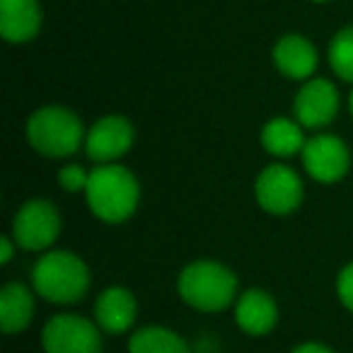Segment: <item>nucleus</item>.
I'll list each match as a JSON object with an SVG mask.
<instances>
[{"instance_id": "8", "label": "nucleus", "mask_w": 353, "mask_h": 353, "mask_svg": "<svg viewBox=\"0 0 353 353\" xmlns=\"http://www.w3.org/2000/svg\"><path fill=\"white\" fill-rule=\"evenodd\" d=\"M300 160L307 176L317 184H336L351 170V150L334 133H317L305 143Z\"/></svg>"}, {"instance_id": "23", "label": "nucleus", "mask_w": 353, "mask_h": 353, "mask_svg": "<svg viewBox=\"0 0 353 353\" xmlns=\"http://www.w3.org/2000/svg\"><path fill=\"white\" fill-rule=\"evenodd\" d=\"M348 112H351V119H353V90H351V94H348Z\"/></svg>"}, {"instance_id": "14", "label": "nucleus", "mask_w": 353, "mask_h": 353, "mask_svg": "<svg viewBox=\"0 0 353 353\" xmlns=\"http://www.w3.org/2000/svg\"><path fill=\"white\" fill-rule=\"evenodd\" d=\"M39 0H0V34L8 44H30L41 30Z\"/></svg>"}, {"instance_id": "3", "label": "nucleus", "mask_w": 353, "mask_h": 353, "mask_svg": "<svg viewBox=\"0 0 353 353\" xmlns=\"http://www.w3.org/2000/svg\"><path fill=\"white\" fill-rule=\"evenodd\" d=\"M90 283V266L70 250H49L32 266V288L51 305L80 303L88 295Z\"/></svg>"}, {"instance_id": "10", "label": "nucleus", "mask_w": 353, "mask_h": 353, "mask_svg": "<svg viewBox=\"0 0 353 353\" xmlns=\"http://www.w3.org/2000/svg\"><path fill=\"white\" fill-rule=\"evenodd\" d=\"M339 107L341 97L336 85L327 78H310L300 85L293 99V119H298L310 131H319L336 119Z\"/></svg>"}, {"instance_id": "5", "label": "nucleus", "mask_w": 353, "mask_h": 353, "mask_svg": "<svg viewBox=\"0 0 353 353\" xmlns=\"http://www.w3.org/2000/svg\"><path fill=\"white\" fill-rule=\"evenodd\" d=\"M63 230L61 211L46 199H30L17 208L10 235L25 252H49Z\"/></svg>"}, {"instance_id": "19", "label": "nucleus", "mask_w": 353, "mask_h": 353, "mask_svg": "<svg viewBox=\"0 0 353 353\" xmlns=\"http://www.w3.org/2000/svg\"><path fill=\"white\" fill-rule=\"evenodd\" d=\"M56 182L65 194H85L90 182V172L78 162H65L56 174Z\"/></svg>"}, {"instance_id": "1", "label": "nucleus", "mask_w": 353, "mask_h": 353, "mask_svg": "<svg viewBox=\"0 0 353 353\" xmlns=\"http://www.w3.org/2000/svg\"><path fill=\"white\" fill-rule=\"evenodd\" d=\"M85 201L97 221L121 225L131 221L141 206V182L121 162L94 165V170H90Z\"/></svg>"}, {"instance_id": "13", "label": "nucleus", "mask_w": 353, "mask_h": 353, "mask_svg": "<svg viewBox=\"0 0 353 353\" xmlns=\"http://www.w3.org/2000/svg\"><path fill=\"white\" fill-rule=\"evenodd\" d=\"M274 65L283 78L295 80V83H305V80L314 78V70L319 65L317 46L303 34H283L274 44L271 51Z\"/></svg>"}, {"instance_id": "12", "label": "nucleus", "mask_w": 353, "mask_h": 353, "mask_svg": "<svg viewBox=\"0 0 353 353\" xmlns=\"http://www.w3.org/2000/svg\"><path fill=\"white\" fill-rule=\"evenodd\" d=\"M235 322L247 336H266L279 324V303L274 295L264 288H247L240 290L235 305Z\"/></svg>"}, {"instance_id": "16", "label": "nucleus", "mask_w": 353, "mask_h": 353, "mask_svg": "<svg viewBox=\"0 0 353 353\" xmlns=\"http://www.w3.org/2000/svg\"><path fill=\"white\" fill-rule=\"evenodd\" d=\"M305 131H307V128H305L298 119L274 117L261 126L259 141H261V148H264L266 155L283 162V160H288V157L303 152L305 143H307Z\"/></svg>"}, {"instance_id": "11", "label": "nucleus", "mask_w": 353, "mask_h": 353, "mask_svg": "<svg viewBox=\"0 0 353 353\" xmlns=\"http://www.w3.org/2000/svg\"><path fill=\"white\" fill-rule=\"evenodd\" d=\"M92 319L109 336L128 334L138 319V300L126 285H107L94 300Z\"/></svg>"}, {"instance_id": "7", "label": "nucleus", "mask_w": 353, "mask_h": 353, "mask_svg": "<svg viewBox=\"0 0 353 353\" xmlns=\"http://www.w3.org/2000/svg\"><path fill=\"white\" fill-rule=\"evenodd\" d=\"M102 329L83 314H54L41 329L44 353H102Z\"/></svg>"}, {"instance_id": "15", "label": "nucleus", "mask_w": 353, "mask_h": 353, "mask_svg": "<svg viewBox=\"0 0 353 353\" xmlns=\"http://www.w3.org/2000/svg\"><path fill=\"white\" fill-rule=\"evenodd\" d=\"M37 293L32 285L12 281L0 288V327L8 336L22 334L34 319Z\"/></svg>"}, {"instance_id": "21", "label": "nucleus", "mask_w": 353, "mask_h": 353, "mask_svg": "<svg viewBox=\"0 0 353 353\" xmlns=\"http://www.w3.org/2000/svg\"><path fill=\"white\" fill-rule=\"evenodd\" d=\"M17 250H20V247H17V242H15V237H12V235L0 237V264H3V266L10 264Z\"/></svg>"}, {"instance_id": "24", "label": "nucleus", "mask_w": 353, "mask_h": 353, "mask_svg": "<svg viewBox=\"0 0 353 353\" xmlns=\"http://www.w3.org/2000/svg\"><path fill=\"white\" fill-rule=\"evenodd\" d=\"M310 3H319L322 6V3H329V0H310Z\"/></svg>"}, {"instance_id": "17", "label": "nucleus", "mask_w": 353, "mask_h": 353, "mask_svg": "<svg viewBox=\"0 0 353 353\" xmlns=\"http://www.w3.org/2000/svg\"><path fill=\"white\" fill-rule=\"evenodd\" d=\"M128 353H194V348L176 329L165 324H148L131 332Z\"/></svg>"}, {"instance_id": "6", "label": "nucleus", "mask_w": 353, "mask_h": 353, "mask_svg": "<svg viewBox=\"0 0 353 353\" xmlns=\"http://www.w3.org/2000/svg\"><path fill=\"white\" fill-rule=\"evenodd\" d=\"M254 199L261 211L269 216H290L298 211L305 199L303 176L285 162H271L256 174Z\"/></svg>"}, {"instance_id": "18", "label": "nucleus", "mask_w": 353, "mask_h": 353, "mask_svg": "<svg viewBox=\"0 0 353 353\" xmlns=\"http://www.w3.org/2000/svg\"><path fill=\"white\" fill-rule=\"evenodd\" d=\"M327 59L334 75L343 83L353 85V27H343L332 37Z\"/></svg>"}, {"instance_id": "2", "label": "nucleus", "mask_w": 353, "mask_h": 353, "mask_svg": "<svg viewBox=\"0 0 353 353\" xmlns=\"http://www.w3.org/2000/svg\"><path fill=\"white\" fill-rule=\"evenodd\" d=\"M176 293L196 312L216 314L232 307L240 295V283L230 266L216 259H196L176 276Z\"/></svg>"}, {"instance_id": "22", "label": "nucleus", "mask_w": 353, "mask_h": 353, "mask_svg": "<svg viewBox=\"0 0 353 353\" xmlns=\"http://www.w3.org/2000/svg\"><path fill=\"white\" fill-rule=\"evenodd\" d=\"M290 353H336L332 346L327 343H319V341H305V343H298Z\"/></svg>"}, {"instance_id": "4", "label": "nucleus", "mask_w": 353, "mask_h": 353, "mask_svg": "<svg viewBox=\"0 0 353 353\" xmlns=\"http://www.w3.org/2000/svg\"><path fill=\"white\" fill-rule=\"evenodd\" d=\"M27 143L32 150L49 160H68L80 148H85L83 119L68 107L61 104H46L27 119Z\"/></svg>"}, {"instance_id": "9", "label": "nucleus", "mask_w": 353, "mask_h": 353, "mask_svg": "<svg viewBox=\"0 0 353 353\" xmlns=\"http://www.w3.org/2000/svg\"><path fill=\"white\" fill-rule=\"evenodd\" d=\"M136 143V128L123 114H104L88 128L85 155L94 165L119 162Z\"/></svg>"}, {"instance_id": "20", "label": "nucleus", "mask_w": 353, "mask_h": 353, "mask_svg": "<svg viewBox=\"0 0 353 353\" xmlns=\"http://www.w3.org/2000/svg\"><path fill=\"white\" fill-rule=\"evenodd\" d=\"M336 295H339V303L353 312V261H348L336 276Z\"/></svg>"}]
</instances>
